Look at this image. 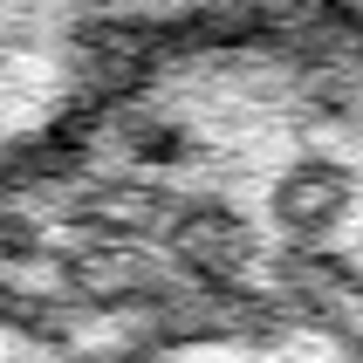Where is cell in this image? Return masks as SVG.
Returning a JSON list of instances; mask_svg holds the SVG:
<instances>
[{"label":"cell","instance_id":"cell-6","mask_svg":"<svg viewBox=\"0 0 363 363\" xmlns=\"http://www.w3.org/2000/svg\"><path fill=\"white\" fill-rule=\"evenodd\" d=\"M123 151H130L144 172H172V164L192 158V138H185L179 123H164V117H138L123 130Z\"/></svg>","mask_w":363,"mask_h":363},{"label":"cell","instance_id":"cell-7","mask_svg":"<svg viewBox=\"0 0 363 363\" xmlns=\"http://www.w3.org/2000/svg\"><path fill=\"white\" fill-rule=\"evenodd\" d=\"M48 261V240H41V220L21 213L14 199H0V267H35Z\"/></svg>","mask_w":363,"mask_h":363},{"label":"cell","instance_id":"cell-4","mask_svg":"<svg viewBox=\"0 0 363 363\" xmlns=\"http://www.w3.org/2000/svg\"><path fill=\"white\" fill-rule=\"evenodd\" d=\"M274 308L323 336H357V261L336 247H288L274 261Z\"/></svg>","mask_w":363,"mask_h":363},{"label":"cell","instance_id":"cell-8","mask_svg":"<svg viewBox=\"0 0 363 363\" xmlns=\"http://www.w3.org/2000/svg\"><path fill=\"white\" fill-rule=\"evenodd\" d=\"M69 363H151V343H130V350H96V357H69Z\"/></svg>","mask_w":363,"mask_h":363},{"label":"cell","instance_id":"cell-5","mask_svg":"<svg viewBox=\"0 0 363 363\" xmlns=\"http://www.w3.org/2000/svg\"><path fill=\"white\" fill-rule=\"evenodd\" d=\"M350 206H357L350 164L308 151V158H295L281 179H274V192H267V220L288 233V247H329L336 226L350 220Z\"/></svg>","mask_w":363,"mask_h":363},{"label":"cell","instance_id":"cell-3","mask_svg":"<svg viewBox=\"0 0 363 363\" xmlns=\"http://www.w3.org/2000/svg\"><path fill=\"white\" fill-rule=\"evenodd\" d=\"M164 274L144 247L123 240H76L55 254V295L69 308H96V315H144L164 295Z\"/></svg>","mask_w":363,"mask_h":363},{"label":"cell","instance_id":"cell-2","mask_svg":"<svg viewBox=\"0 0 363 363\" xmlns=\"http://www.w3.org/2000/svg\"><path fill=\"white\" fill-rule=\"evenodd\" d=\"M172 213H179V192L158 185L151 172H89V179H69V199H62V220L76 226V240L123 247L164 240Z\"/></svg>","mask_w":363,"mask_h":363},{"label":"cell","instance_id":"cell-1","mask_svg":"<svg viewBox=\"0 0 363 363\" xmlns=\"http://www.w3.org/2000/svg\"><path fill=\"white\" fill-rule=\"evenodd\" d=\"M158 247L172 254V274L192 281V288H247L254 267H261L254 220L226 199H179V213H172Z\"/></svg>","mask_w":363,"mask_h":363}]
</instances>
